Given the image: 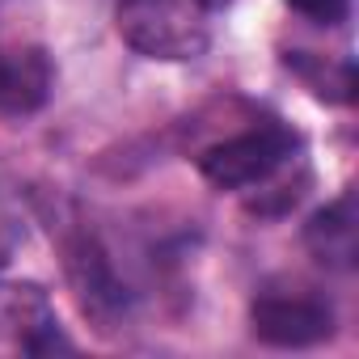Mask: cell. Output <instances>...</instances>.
<instances>
[{
  "label": "cell",
  "mask_w": 359,
  "mask_h": 359,
  "mask_svg": "<svg viewBox=\"0 0 359 359\" xmlns=\"http://www.w3.org/2000/svg\"><path fill=\"white\" fill-rule=\"evenodd\" d=\"M304 245L321 266L351 271L359 258V216H355V195H338L330 208H321L304 224Z\"/></svg>",
  "instance_id": "5b68a950"
},
{
  "label": "cell",
  "mask_w": 359,
  "mask_h": 359,
  "mask_svg": "<svg viewBox=\"0 0 359 359\" xmlns=\"http://www.w3.org/2000/svg\"><path fill=\"white\" fill-rule=\"evenodd\" d=\"M118 34L148 60H199L212 43L199 0H118Z\"/></svg>",
  "instance_id": "7a4b0ae2"
},
{
  "label": "cell",
  "mask_w": 359,
  "mask_h": 359,
  "mask_svg": "<svg viewBox=\"0 0 359 359\" xmlns=\"http://www.w3.org/2000/svg\"><path fill=\"white\" fill-rule=\"evenodd\" d=\"M68 271H72V279H76V292H81L85 309H93V313L123 309V287H118V279L110 275V262L102 258V250H97L89 237L72 245Z\"/></svg>",
  "instance_id": "8992f818"
},
{
  "label": "cell",
  "mask_w": 359,
  "mask_h": 359,
  "mask_svg": "<svg viewBox=\"0 0 359 359\" xmlns=\"http://www.w3.org/2000/svg\"><path fill=\"white\" fill-rule=\"evenodd\" d=\"M300 156L296 131L283 123H254L229 140H216L199 152V173L220 191H258Z\"/></svg>",
  "instance_id": "6da1fadb"
},
{
  "label": "cell",
  "mask_w": 359,
  "mask_h": 359,
  "mask_svg": "<svg viewBox=\"0 0 359 359\" xmlns=\"http://www.w3.org/2000/svg\"><path fill=\"white\" fill-rule=\"evenodd\" d=\"M55 85V68L43 47L0 51V110L5 114H34Z\"/></svg>",
  "instance_id": "277c9868"
},
{
  "label": "cell",
  "mask_w": 359,
  "mask_h": 359,
  "mask_svg": "<svg viewBox=\"0 0 359 359\" xmlns=\"http://www.w3.org/2000/svg\"><path fill=\"white\" fill-rule=\"evenodd\" d=\"M296 13H304L309 22H321V26H338L351 9V0H287Z\"/></svg>",
  "instance_id": "52a82bcc"
},
{
  "label": "cell",
  "mask_w": 359,
  "mask_h": 359,
  "mask_svg": "<svg viewBox=\"0 0 359 359\" xmlns=\"http://www.w3.org/2000/svg\"><path fill=\"white\" fill-rule=\"evenodd\" d=\"M254 334L271 346H313L330 338L334 309L313 287H266L250 309Z\"/></svg>",
  "instance_id": "3957f363"
},
{
  "label": "cell",
  "mask_w": 359,
  "mask_h": 359,
  "mask_svg": "<svg viewBox=\"0 0 359 359\" xmlns=\"http://www.w3.org/2000/svg\"><path fill=\"white\" fill-rule=\"evenodd\" d=\"M199 5H203V9L212 13V9H224V5H233V0H199Z\"/></svg>",
  "instance_id": "9c48e42d"
},
{
  "label": "cell",
  "mask_w": 359,
  "mask_h": 359,
  "mask_svg": "<svg viewBox=\"0 0 359 359\" xmlns=\"http://www.w3.org/2000/svg\"><path fill=\"white\" fill-rule=\"evenodd\" d=\"M18 245H22V220H18V212L9 208V199L0 195V266L13 258Z\"/></svg>",
  "instance_id": "ba28073f"
}]
</instances>
